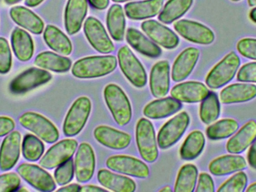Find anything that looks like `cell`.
Returning a JSON list of instances; mask_svg holds the SVG:
<instances>
[{
    "mask_svg": "<svg viewBox=\"0 0 256 192\" xmlns=\"http://www.w3.org/2000/svg\"><path fill=\"white\" fill-rule=\"evenodd\" d=\"M250 18L251 21L256 23V7L251 10L250 13Z\"/></svg>",
    "mask_w": 256,
    "mask_h": 192,
    "instance_id": "obj_54",
    "label": "cell"
},
{
    "mask_svg": "<svg viewBox=\"0 0 256 192\" xmlns=\"http://www.w3.org/2000/svg\"><path fill=\"white\" fill-rule=\"evenodd\" d=\"M237 49L243 57L256 60V39H242L238 42Z\"/></svg>",
    "mask_w": 256,
    "mask_h": 192,
    "instance_id": "obj_45",
    "label": "cell"
},
{
    "mask_svg": "<svg viewBox=\"0 0 256 192\" xmlns=\"http://www.w3.org/2000/svg\"><path fill=\"white\" fill-rule=\"evenodd\" d=\"M220 114V104L218 95L210 92L208 96L202 101L200 116L204 124L212 123L216 121Z\"/></svg>",
    "mask_w": 256,
    "mask_h": 192,
    "instance_id": "obj_39",
    "label": "cell"
},
{
    "mask_svg": "<svg viewBox=\"0 0 256 192\" xmlns=\"http://www.w3.org/2000/svg\"><path fill=\"white\" fill-rule=\"evenodd\" d=\"M200 55V51L195 48H186L179 54L172 69V78L174 82H180L189 77L198 62Z\"/></svg>",
    "mask_w": 256,
    "mask_h": 192,
    "instance_id": "obj_19",
    "label": "cell"
},
{
    "mask_svg": "<svg viewBox=\"0 0 256 192\" xmlns=\"http://www.w3.org/2000/svg\"><path fill=\"white\" fill-rule=\"evenodd\" d=\"M231 1H232V2H239V1H240V0H231Z\"/></svg>",
    "mask_w": 256,
    "mask_h": 192,
    "instance_id": "obj_60",
    "label": "cell"
},
{
    "mask_svg": "<svg viewBox=\"0 0 256 192\" xmlns=\"http://www.w3.org/2000/svg\"><path fill=\"white\" fill-rule=\"evenodd\" d=\"M190 124V116L186 112H182L168 120L158 132V146L166 149L177 143L184 134Z\"/></svg>",
    "mask_w": 256,
    "mask_h": 192,
    "instance_id": "obj_8",
    "label": "cell"
},
{
    "mask_svg": "<svg viewBox=\"0 0 256 192\" xmlns=\"http://www.w3.org/2000/svg\"><path fill=\"white\" fill-rule=\"evenodd\" d=\"M239 124L233 119H224L215 122L207 128L206 134L210 140L228 138L238 129Z\"/></svg>",
    "mask_w": 256,
    "mask_h": 192,
    "instance_id": "obj_38",
    "label": "cell"
},
{
    "mask_svg": "<svg viewBox=\"0 0 256 192\" xmlns=\"http://www.w3.org/2000/svg\"><path fill=\"white\" fill-rule=\"evenodd\" d=\"M126 39L132 48L146 57L155 58L162 54V51L156 44L152 42L136 29H128Z\"/></svg>",
    "mask_w": 256,
    "mask_h": 192,
    "instance_id": "obj_29",
    "label": "cell"
},
{
    "mask_svg": "<svg viewBox=\"0 0 256 192\" xmlns=\"http://www.w3.org/2000/svg\"><path fill=\"white\" fill-rule=\"evenodd\" d=\"M192 3L194 0H168L160 12L158 19L164 24H172L185 15Z\"/></svg>",
    "mask_w": 256,
    "mask_h": 192,
    "instance_id": "obj_35",
    "label": "cell"
},
{
    "mask_svg": "<svg viewBox=\"0 0 256 192\" xmlns=\"http://www.w3.org/2000/svg\"><path fill=\"white\" fill-rule=\"evenodd\" d=\"M20 185V178L14 173H6L0 176V192L16 191Z\"/></svg>",
    "mask_w": 256,
    "mask_h": 192,
    "instance_id": "obj_44",
    "label": "cell"
},
{
    "mask_svg": "<svg viewBox=\"0 0 256 192\" xmlns=\"http://www.w3.org/2000/svg\"><path fill=\"white\" fill-rule=\"evenodd\" d=\"M21 135L12 131L3 140L0 147V170L7 171L14 167L20 154Z\"/></svg>",
    "mask_w": 256,
    "mask_h": 192,
    "instance_id": "obj_17",
    "label": "cell"
},
{
    "mask_svg": "<svg viewBox=\"0 0 256 192\" xmlns=\"http://www.w3.org/2000/svg\"><path fill=\"white\" fill-rule=\"evenodd\" d=\"M105 101L118 125H128L132 117L130 103L124 92L118 86L108 84L104 92Z\"/></svg>",
    "mask_w": 256,
    "mask_h": 192,
    "instance_id": "obj_2",
    "label": "cell"
},
{
    "mask_svg": "<svg viewBox=\"0 0 256 192\" xmlns=\"http://www.w3.org/2000/svg\"><path fill=\"white\" fill-rule=\"evenodd\" d=\"M90 4L98 10H104L109 6L110 0H88Z\"/></svg>",
    "mask_w": 256,
    "mask_h": 192,
    "instance_id": "obj_50",
    "label": "cell"
},
{
    "mask_svg": "<svg viewBox=\"0 0 256 192\" xmlns=\"http://www.w3.org/2000/svg\"><path fill=\"white\" fill-rule=\"evenodd\" d=\"M12 19L20 27L39 35L44 31V24L37 15L24 6H14L10 10Z\"/></svg>",
    "mask_w": 256,
    "mask_h": 192,
    "instance_id": "obj_25",
    "label": "cell"
},
{
    "mask_svg": "<svg viewBox=\"0 0 256 192\" xmlns=\"http://www.w3.org/2000/svg\"><path fill=\"white\" fill-rule=\"evenodd\" d=\"M20 1L21 0H4V2L8 5L16 4V3H19Z\"/></svg>",
    "mask_w": 256,
    "mask_h": 192,
    "instance_id": "obj_56",
    "label": "cell"
},
{
    "mask_svg": "<svg viewBox=\"0 0 256 192\" xmlns=\"http://www.w3.org/2000/svg\"><path fill=\"white\" fill-rule=\"evenodd\" d=\"M246 191L248 192H256V182L250 185Z\"/></svg>",
    "mask_w": 256,
    "mask_h": 192,
    "instance_id": "obj_55",
    "label": "cell"
},
{
    "mask_svg": "<svg viewBox=\"0 0 256 192\" xmlns=\"http://www.w3.org/2000/svg\"><path fill=\"white\" fill-rule=\"evenodd\" d=\"M99 182L104 188L116 192H132L136 190L134 180L127 177L102 169L98 174Z\"/></svg>",
    "mask_w": 256,
    "mask_h": 192,
    "instance_id": "obj_31",
    "label": "cell"
},
{
    "mask_svg": "<svg viewBox=\"0 0 256 192\" xmlns=\"http://www.w3.org/2000/svg\"><path fill=\"white\" fill-rule=\"evenodd\" d=\"M118 60L124 76L134 87L142 88L147 83V74L140 60L127 46L120 48Z\"/></svg>",
    "mask_w": 256,
    "mask_h": 192,
    "instance_id": "obj_7",
    "label": "cell"
},
{
    "mask_svg": "<svg viewBox=\"0 0 256 192\" xmlns=\"http://www.w3.org/2000/svg\"><path fill=\"white\" fill-rule=\"evenodd\" d=\"M160 191H161V192H162V191H164V192H171L172 191V189H171V188H170V186H168V185H167V186H166L165 188H162V189L160 190Z\"/></svg>",
    "mask_w": 256,
    "mask_h": 192,
    "instance_id": "obj_58",
    "label": "cell"
},
{
    "mask_svg": "<svg viewBox=\"0 0 256 192\" xmlns=\"http://www.w3.org/2000/svg\"><path fill=\"white\" fill-rule=\"evenodd\" d=\"M142 30L155 43L166 49H174L178 45L177 35L170 28L154 20L146 21L142 24Z\"/></svg>",
    "mask_w": 256,
    "mask_h": 192,
    "instance_id": "obj_16",
    "label": "cell"
},
{
    "mask_svg": "<svg viewBox=\"0 0 256 192\" xmlns=\"http://www.w3.org/2000/svg\"><path fill=\"white\" fill-rule=\"evenodd\" d=\"M74 173V160L72 158L57 167L54 173V177L58 185H64L69 183L73 179Z\"/></svg>",
    "mask_w": 256,
    "mask_h": 192,
    "instance_id": "obj_42",
    "label": "cell"
},
{
    "mask_svg": "<svg viewBox=\"0 0 256 192\" xmlns=\"http://www.w3.org/2000/svg\"><path fill=\"white\" fill-rule=\"evenodd\" d=\"M12 64V56L8 42L4 38H0V74H7Z\"/></svg>",
    "mask_w": 256,
    "mask_h": 192,
    "instance_id": "obj_43",
    "label": "cell"
},
{
    "mask_svg": "<svg viewBox=\"0 0 256 192\" xmlns=\"http://www.w3.org/2000/svg\"><path fill=\"white\" fill-rule=\"evenodd\" d=\"M74 168L78 182L85 183L92 178L96 169V155L88 143L80 145L75 157Z\"/></svg>",
    "mask_w": 256,
    "mask_h": 192,
    "instance_id": "obj_15",
    "label": "cell"
},
{
    "mask_svg": "<svg viewBox=\"0 0 256 192\" xmlns=\"http://www.w3.org/2000/svg\"><path fill=\"white\" fill-rule=\"evenodd\" d=\"M210 93L202 83L188 81L174 86L171 90V96L180 102L198 103L202 101Z\"/></svg>",
    "mask_w": 256,
    "mask_h": 192,
    "instance_id": "obj_18",
    "label": "cell"
},
{
    "mask_svg": "<svg viewBox=\"0 0 256 192\" xmlns=\"http://www.w3.org/2000/svg\"><path fill=\"white\" fill-rule=\"evenodd\" d=\"M16 170L26 182L38 191L48 192L56 189V185L51 175L36 164L25 163L20 164Z\"/></svg>",
    "mask_w": 256,
    "mask_h": 192,
    "instance_id": "obj_13",
    "label": "cell"
},
{
    "mask_svg": "<svg viewBox=\"0 0 256 192\" xmlns=\"http://www.w3.org/2000/svg\"><path fill=\"white\" fill-rule=\"evenodd\" d=\"M78 146V141L74 139L61 140L48 149L39 164L43 168L48 170L56 168L72 158Z\"/></svg>",
    "mask_w": 256,
    "mask_h": 192,
    "instance_id": "obj_11",
    "label": "cell"
},
{
    "mask_svg": "<svg viewBox=\"0 0 256 192\" xmlns=\"http://www.w3.org/2000/svg\"><path fill=\"white\" fill-rule=\"evenodd\" d=\"M84 33L90 45L102 54H110L115 50V46L108 36L103 24L94 17L87 18L84 24Z\"/></svg>",
    "mask_w": 256,
    "mask_h": 192,
    "instance_id": "obj_12",
    "label": "cell"
},
{
    "mask_svg": "<svg viewBox=\"0 0 256 192\" xmlns=\"http://www.w3.org/2000/svg\"><path fill=\"white\" fill-rule=\"evenodd\" d=\"M108 168L128 176L137 178H147L149 169L142 161L128 155H114L106 161Z\"/></svg>",
    "mask_w": 256,
    "mask_h": 192,
    "instance_id": "obj_14",
    "label": "cell"
},
{
    "mask_svg": "<svg viewBox=\"0 0 256 192\" xmlns=\"http://www.w3.org/2000/svg\"><path fill=\"white\" fill-rule=\"evenodd\" d=\"M92 110L90 98L86 96L78 98L68 112L63 124V132L67 137L78 135L86 124Z\"/></svg>",
    "mask_w": 256,
    "mask_h": 192,
    "instance_id": "obj_4",
    "label": "cell"
},
{
    "mask_svg": "<svg viewBox=\"0 0 256 192\" xmlns=\"http://www.w3.org/2000/svg\"><path fill=\"white\" fill-rule=\"evenodd\" d=\"M170 63L166 60L158 62L152 68L150 89L155 98H164L168 94L170 86Z\"/></svg>",
    "mask_w": 256,
    "mask_h": 192,
    "instance_id": "obj_21",
    "label": "cell"
},
{
    "mask_svg": "<svg viewBox=\"0 0 256 192\" xmlns=\"http://www.w3.org/2000/svg\"><path fill=\"white\" fill-rule=\"evenodd\" d=\"M34 64L42 69L57 73L68 72L72 67V60L50 51L40 53L36 57Z\"/></svg>",
    "mask_w": 256,
    "mask_h": 192,
    "instance_id": "obj_33",
    "label": "cell"
},
{
    "mask_svg": "<svg viewBox=\"0 0 256 192\" xmlns=\"http://www.w3.org/2000/svg\"><path fill=\"white\" fill-rule=\"evenodd\" d=\"M94 136L100 144L112 149H126L131 141L130 134L106 125L97 127Z\"/></svg>",
    "mask_w": 256,
    "mask_h": 192,
    "instance_id": "obj_22",
    "label": "cell"
},
{
    "mask_svg": "<svg viewBox=\"0 0 256 192\" xmlns=\"http://www.w3.org/2000/svg\"><path fill=\"white\" fill-rule=\"evenodd\" d=\"M106 25L110 34L114 40L116 42L123 41L126 22L122 7L120 5H112L108 11Z\"/></svg>",
    "mask_w": 256,
    "mask_h": 192,
    "instance_id": "obj_34",
    "label": "cell"
},
{
    "mask_svg": "<svg viewBox=\"0 0 256 192\" xmlns=\"http://www.w3.org/2000/svg\"><path fill=\"white\" fill-rule=\"evenodd\" d=\"M12 46L18 60L27 62L34 54V43L30 35L22 29L15 28L12 32Z\"/></svg>",
    "mask_w": 256,
    "mask_h": 192,
    "instance_id": "obj_30",
    "label": "cell"
},
{
    "mask_svg": "<svg viewBox=\"0 0 256 192\" xmlns=\"http://www.w3.org/2000/svg\"><path fill=\"white\" fill-rule=\"evenodd\" d=\"M248 166L246 160L238 155H226L213 160L209 164V170L214 176H226L242 171Z\"/></svg>",
    "mask_w": 256,
    "mask_h": 192,
    "instance_id": "obj_24",
    "label": "cell"
},
{
    "mask_svg": "<svg viewBox=\"0 0 256 192\" xmlns=\"http://www.w3.org/2000/svg\"><path fill=\"white\" fill-rule=\"evenodd\" d=\"M215 191L214 182L212 176L207 173H202L198 177L196 192H214Z\"/></svg>",
    "mask_w": 256,
    "mask_h": 192,
    "instance_id": "obj_47",
    "label": "cell"
},
{
    "mask_svg": "<svg viewBox=\"0 0 256 192\" xmlns=\"http://www.w3.org/2000/svg\"><path fill=\"white\" fill-rule=\"evenodd\" d=\"M248 178L244 172L238 171L218 188V192H243L246 190Z\"/></svg>",
    "mask_w": 256,
    "mask_h": 192,
    "instance_id": "obj_41",
    "label": "cell"
},
{
    "mask_svg": "<svg viewBox=\"0 0 256 192\" xmlns=\"http://www.w3.org/2000/svg\"><path fill=\"white\" fill-rule=\"evenodd\" d=\"M256 97V86L250 84H234L224 88L220 93L222 104H231L246 102Z\"/></svg>",
    "mask_w": 256,
    "mask_h": 192,
    "instance_id": "obj_27",
    "label": "cell"
},
{
    "mask_svg": "<svg viewBox=\"0 0 256 192\" xmlns=\"http://www.w3.org/2000/svg\"><path fill=\"white\" fill-rule=\"evenodd\" d=\"M52 75L43 69L31 68L14 78L10 84V93L22 94L49 82Z\"/></svg>",
    "mask_w": 256,
    "mask_h": 192,
    "instance_id": "obj_10",
    "label": "cell"
},
{
    "mask_svg": "<svg viewBox=\"0 0 256 192\" xmlns=\"http://www.w3.org/2000/svg\"><path fill=\"white\" fill-rule=\"evenodd\" d=\"M256 137V122L250 120L246 122L226 144L230 153L240 154L244 152L252 144Z\"/></svg>",
    "mask_w": 256,
    "mask_h": 192,
    "instance_id": "obj_26",
    "label": "cell"
},
{
    "mask_svg": "<svg viewBox=\"0 0 256 192\" xmlns=\"http://www.w3.org/2000/svg\"><path fill=\"white\" fill-rule=\"evenodd\" d=\"M136 138L142 158L147 162H154L159 153L154 128L150 121L144 118L138 120L136 128Z\"/></svg>",
    "mask_w": 256,
    "mask_h": 192,
    "instance_id": "obj_5",
    "label": "cell"
},
{
    "mask_svg": "<svg viewBox=\"0 0 256 192\" xmlns=\"http://www.w3.org/2000/svg\"><path fill=\"white\" fill-rule=\"evenodd\" d=\"M112 1L115 2V3H124V2L131 1V0H112Z\"/></svg>",
    "mask_w": 256,
    "mask_h": 192,
    "instance_id": "obj_59",
    "label": "cell"
},
{
    "mask_svg": "<svg viewBox=\"0 0 256 192\" xmlns=\"http://www.w3.org/2000/svg\"><path fill=\"white\" fill-rule=\"evenodd\" d=\"M19 122L24 128L34 133L46 143H55L60 137L56 127L39 113L33 112L24 113L20 116Z\"/></svg>",
    "mask_w": 256,
    "mask_h": 192,
    "instance_id": "obj_6",
    "label": "cell"
},
{
    "mask_svg": "<svg viewBox=\"0 0 256 192\" xmlns=\"http://www.w3.org/2000/svg\"><path fill=\"white\" fill-rule=\"evenodd\" d=\"M87 0H68L64 12V27L69 35H74L80 30L87 15Z\"/></svg>",
    "mask_w": 256,
    "mask_h": 192,
    "instance_id": "obj_20",
    "label": "cell"
},
{
    "mask_svg": "<svg viewBox=\"0 0 256 192\" xmlns=\"http://www.w3.org/2000/svg\"><path fill=\"white\" fill-rule=\"evenodd\" d=\"M164 0H143L132 2L124 6V12L128 18L135 21L154 18L160 12Z\"/></svg>",
    "mask_w": 256,
    "mask_h": 192,
    "instance_id": "obj_23",
    "label": "cell"
},
{
    "mask_svg": "<svg viewBox=\"0 0 256 192\" xmlns=\"http://www.w3.org/2000/svg\"><path fill=\"white\" fill-rule=\"evenodd\" d=\"M174 29L184 39L192 43L208 45L215 39L214 33L210 28L196 21L180 20L174 23Z\"/></svg>",
    "mask_w": 256,
    "mask_h": 192,
    "instance_id": "obj_9",
    "label": "cell"
},
{
    "mask_svg": "<svg viewBox=\"0 0 256 192\" xmlns=\"http://www.w3.org/2000/svg\"><path fill=\"white\" fill-rule=\"evenodd\" d=\"M43 1L44 0H25V4L28 7H36Z\"/></svg>",
    "mask_w": 256,
    "mask_h": 192,
    "instance_id": "obj_53",
    "label": "cell"
},
{
    "mask_svg": "<svg viewBox=\"0 0 256 192\" xmlns=\"http://www.w3.org/2000/svg\"><path fill=\"white\" fill-rule=\"evenodd\" d=\"M117 66L116 57L112 55L85 57L72 67V75L80 79H91L109 75Z\"/></svg>",
    "mask_w": 256,
    "mask_h": 192,
    "instance_id": "obj_1",
    "label": "cell"
},
{
    "mask_svg": "<svg viewBox=\"0 0 256 192\" xmlns=\"http://www.w3.org/2000/svg\"><path fill=\"white\" fill-rule=\"evenodd\" d=\"M80 185L78 184H70V185H66L62 188L58 189V191L63 192H78L80 190Z\"/></svg>",
    "mask_w": 256,
    "mask_h": 192,
    "instance_id": "obj_52",
    "label": "cell"
},
{
    "mask_svg": "<svg viewBox=\"0 0 256 192\" xmlns=\"http://www.w3.org/2000/svg\"><path fill=\"white\" fill-rule=\"evenodd\" d=\"M240 65V58L236 53L227 54L209 72L206 81L208 87L216 90L226 85L236 76Z\"/></svg>",
    "mask_w": 256,
    "mask_h": 192,
    "instance_id": "obj_3",
    "label": "cell"
},
{
    "mask_svg": "<svg viewBox=\"0 0 256 192\" xmlns=\"http://www.w3.org/2000/svg\"><path fill=\"white\" fill-rule=\"evenodd\" d=\"M22 155L30 161L40 159L44 152V146L40 139L32 134H26L24 137L22 144Z\"/></svg>",
    "mask_w": 256,
    "mask_h": 192,
    "instance_id": "obj_40",
    "label": "cell"
},
{
    "mask_svg": "<svg viewBox=\"0 0 256 192\" xmlns=\"http://www.w3.org/2000/svg\"><path fill=\"white\" fill-rule=\"evenodd\" d=\"M206 138L202 131H194L186 137L180 147V158L184 160L196 158L204 149Z\"/></svg>",
    "mask_w": 256,
    "mask_h": 192,
    "instance_id": "obj_36",
    "label": "cell"
},
{
    "mask_svg": "<svg viewBox=\"0 0 256 192\" xmlns=\"http://www.w3.org/2000/svg\"><path fill=\"white\" fill-rule=\"evenodd\" d=\"M44 39L52 51L62 55L68 56L72 52V44L70 39L60 29L48 25L44 33Z\"/></svg>",
    "mask_w": 256,
    "mask_h": 192,
    "instance_id": "obj_32",
    "label": "cell"
},
{
    "mask_svg": "<svg viewBox=\"0 0 256 192\" xmlns=\"http://www.w3.org/2000/svg\"><path fill=\"white\" fill-rule=\"evenodd\" d=\"M248 158V162H249L250 167H252L254 169H256V137L252 144H251L250 148Z\"/></svg>",
    "mask_w": 256,
    "mask_h": 192,
    "instance_id": "obj_49",
    "label": "cell"
},
{
    "mask_svg": "<svg viewBox=\"0 0 256 192\" xmlns=\"http://www.w3.org/2000/svg\"><path fill=\"white\" fill-rule=\"evenodd\" d=\"M238 81L244 83H256V62L244 65L238 73Z\"/></svg>",
    "mask_w": 256,
    "mask_h": 192,
    "instance_id": "obj_46",
    "label": "cell"
},
{
    "mask_svg": "<svg viewBox=\"0 0 256 192\" xmlns=\"http://www.w3.org/2000/svg\"><path fill=\"white\" fill-rule=\"evenodd\" d=\"M14 128L15 123L13 119L7 116H0V137L7 135Z\"/></svg>",
    "mask_w": 256,
    "mask_h": 192,
    "instance_id": "obj_48",
    "label": "cell"
},
{
    "mask_svg": "<svg viewBox=\"0 0 256 192\" xmlns=\"http://www.w3.org/2000/svg\"><path fill=\"white\" fill-rule=\"evenodd\" d=\"M80 191L82 192H98V191H106L105 188H100V187L96 186V185H84L81 187Z\"/></svg>",
    "mask_w": 256,
    "mask_h": 192,
    "instance_id": "obj_51",
    "label": "cell"
},
{
    "mask_svg": "<svg viewBox=\"0 0 256 192\" xmlns=\"http://www.w3.org/2000/svg\"><path fill=\"white\" fill-rule=\"evenodd\" d=\"M182 107L180 101L172 97H167L149 103L144 107L143 113L149 119H162L177 113Z\"/></svg>",
    "mask_w": 256,
    "mask_h": 192,
    "instance_id": "obj_28",
    "label": "cell"
},
{
    "mask_svg": "<svg viewBox=\"0 0 256 192\" xmlns=\"http://www.w3.org/2000/svg\"><path fill=\"white\" fill-rule=\"evenodd\" d=\"M248 4L250 7L256 6V0H248Z\"/></svg>",
    "mask_w": 256,
    "mask_h": 192,
    "instance_id": "obj_57",
    "label": "cell"
},
{
    "mask_svg": "<svg viewBox=\"0 0 256 192\" xmlns=\"http://www.w3.org/2000/svg\"><path fill=\"white\" fill-rule=\"evenodd\" d=\"M198 177V169L194 164L184 165L179 170L174 191L176 192H192L195 189Z\"/></svg>",
    "mask_w": 256,
    "mask_h": 192,
    "instance_id": "obj_37",
    "label": "cell"
}]
</instances>
